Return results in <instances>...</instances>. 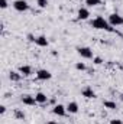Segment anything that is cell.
Here are the masks:
<instances>
[{
  "label": "cell",
  "instance_id": "25",
  "mask_svg": "<svg viewBox=\"0 0 123 124\" xmlns=\"http://www.w3.org/2000/svg\"><path fill=\"white\" fill-rule=\"evenodd\" d=\"M46 124H58V123H57V121H48Z\"/></svg>",
  "mask_w": 123,
  "mask_h": 124
},
{
  "label": "cell",
  "instance_id": "13",
  "mask_svg": "<svg viewBox=\"0 0 123 124\" xmlns=\"http://www.w3.org/2000/svg\"><path fill=\"white\" fill-rule=\"evenodd\" d=\"M35 100H36L38 104H46L48 102V97H46V94H44V93L35 94Z\"/></svg>",
  "mask_w": 123,
  "mask_h": 124
},
{
  "label": "cell",
  "instance_id": "22",
  "mask_svg": "<svg viewBox=\"0 0 123 124\" xmlns=\"http://www.w3.org/2000/svg\"><path fill=\"white\" fill-rule=\"evenodd\" d=\"M26 38H28V40H29V42H33V43H35V40H36V38H35L32 33H28V36H26Z\"/></svg>",
  "mask_w": 123,
  "mask_h": 124
},
{
  "label": "cell",
  "instance_id": "2",
  "mask_svg": "<svg viewBox=\"0 0 123 124\" xmlns=\"http://www.w3.org/2000/svg\"><path fill=\"white\" fill-rule=\"evenodd\" d=\"M12 6H13V9L18 10V12H28V10L31 9L29 3H28L26 0H15Z\"/></svg>",
  "mask_w": 123,
  "mask_h": 124
},
{
  "label": "cell",
  "instance_id": "17",
  "mask_svg": "<svg viewBox=\"0 0 123 124\" xmlns=\"http://www.w3.org/2000/svg\"><path fill=\"white\" fill-rule=\"evenodd\" d=\"M86 4H87L88 7H94V6L101 4V0H86Z\"/></svg>",
  "mask_w": 123,
  "mask_h": 124
},
{
  "label": "cell",
  "instance_id": "24",
  "mask_svg": "<svg viewBox=\"0 0 123 124\" xmlns=\"http://www.w3.org/2000/svg\"><path fill=\"white\" fill-rule=\"evenodd\" d=\"M4 113H6V107H4V105H0V114L3 116Z\"/></svg>",
  "mask_w": 123,
  "mask_h": 124
},
{
  "label": "cell",
  "instance_id": "20",
  "mask_svg": "<svg viewBox=\"0 0 123 124\" xmlns=\"http://www.w3.org/2000/svg\"><path fill=\"white\" fill-rule=\"evenodd\" d=\"M93 63H94V65H101V63H103V59H101L100 56H94V58H93Z\"/></svg>",
  "mask_w": 123,
  "mask_h": 124
},
{
  "label": "cell",
  "instance_id": "18",
  "mask_svg": "<svg viewBox=\"0 0 123 124\" xmlns=\"http://www.w3.org/2000/svg\"><path fill=\"white\" fill-rule=\"evenodd\" d=\"M75 69H78V71H86V69H87V65H86L84 62H77V63H75Z\"/></svg>",
  "mask_w": 123,
  "mask_h": 124
},
{
  "label": "cell",
  "instance_id": "19",
  "mask_svg": "<svg viewBox=\"0 0 123 124\" xmlns=\"http://www.w3.org/2000/svg\"><path fill=\"white\" fill-rule=\"evenodd\" d=\"M36 4L41 7V9H45L48 6V0H36Z\"/></svg>",
  "mask_w": 123,
  "mask_h": 124
},
{
  "label": "cell",
  "instance_id": "10",
  "mask_svg": "<svg viewBox=\"0 0 123 124\" xmlns=\"http://www.w3.org/2000/svg\"><path fill=\"white\" fill-rule=\"evenodd\" d=\"M19 72L23 75V77H29L33 74V69H32L31 65H20L19 66Z\"/></svg>",
  "mask_w": 123,
  "mask_h": 124
},
{
  "label": "cell",
  "instance_id": "4",
  "mask_svg": "<svg viewBox=\"0 0 123 124\" xmlns=\"http://www.w3.org/2000/svg\"><path fill=\"white\" fill-rule=\"evenodd\" d=\"M77 52H78V55H80L81 58H84V59H93V58H94L91 48H88V46H80V48H77Z\"/></svg>",
  "mask_w": 123,
  "mask_h": 124
},
{
  "label": "cell",
  "instance_id": "5",
  "mask_svg": "<svg viewBox=\"0 0 123 124\" xmlns=\"http://www.w3.org/2000/svg\"><path fill=\"white\" fill-rule=\"evenodd\" d=\"M36 78L39 81H48L52 78V74L48 71V69H38L36 71Z\"/></svg>",
  "mask_w": 123,
  "mask_h": 124
},
{
  "label": "cell",
  "instance_id": "14",
  "mask_svg": "<svg viewBox=\"0 0 123 124\" xmlns=\"http://www.w3.org/2000/svg\"><path fill=\"white\" fill-rule=\"evenodd\" d=\"M81 95H83V97H86V98H96V93L93 91V88H90V87L83 88Z\"/></svg>",
  "mask_w": 123,
  "mask_h": 124
},
{
  "label": "cell",
  "instance_id": "23",
  "mask_svg": "<svg viewBox=\"0 0 123 124\" xmlns=\"http://www.w3.org/2000/svg\"><path fill=\"white\" fill-rule=\"evenodd\" d=\"M110 124H123V121L119 118H113V120H110Z\"/></svg>",
  "mask_w": 123,
  "mask_h": 124
},
{
  "label": "cell",
  "instance_id": "15",
  "mask_svg": "<svg viewBox=\"0 0 123 124\" xmlns=\"http://www.w3.org/2000/svg\"><path fill=\"white\" fill-rule=\"evenodd\" d=\"M103 105H104V108H109V110H116V108H117L116 102H114V101H110V100H106V101L103 102Z\"/></svg>",
  "mask_w": 123,
  "mask_h": 124
},
{
  "label": "cell",
  "instance_id": "1",
  "mask_svg": "<svg viewBox=\"0 0 123 124\" xmlns=\"http://www.w3.org/2000/svg\"><path fill=\"white\" fill-rule=\"evenodd\" d=\"M90 25H91L93 29H97V31H106V32H110V33L116 32V29L109 23V20L104 19V17H101V16L94 17L91 22H90Z\"/></svg>",
  "mask_w": 123,
  "mask_h": 124
},
{
  "label": "cell",
  "instance_id": "9",
  "mask_svg": "<svg viewBox=\"0 0 123 124\" xmlns=\"http://www.w3.org/2000/svg\"><path fill=\"white\" fill-rule=\"evenodd\" d=\"M35 45H38L39 48H46V46L49 45V40L46 39V36H45V35H41V36H36Z\"/></svg>",
  "mask_w": 123,
  "mask_h": 124
},
{
  "label": "cell",
  "instance_id": "12",
  "mask_svg": "<svg viewBox=\"0 0 123 124\" xmlns=\"http://www.w3.org/2000/svg\"><path fill=\"white\" fill-rule=\"evenodd\" d=\"M22 74L19 72V71H10L9 72V78H10V81H13V82H19L20 79H22Z\"/></svg>",
  "mask_w": 123,
  "mask_h": 124
},
{
  "label": "cell",
  "instance_id": "11",
  "mask_svg": "<svg viewBox=\"0 0 123 124\" xmlns=\"http://www.w3.org/2000/svg\"><path fill=\"white\" fill-rule=\"evenodd\" d=\"M67 113H70V114H77V113H78V104H77L75 101L68 102V104H67Z\"/></svg>",
  "mask_w": 123,
  "mask_h": 124
},
{
  "label": "cell",
  "instance_id": "7",
  "mask_svg": "<svg viewBox=\"0 0 123 124\" xmlns=\"http://www.w3.org/2000/svg\"><path fill=\"white\" fill-rule=\"evenodd\" d=\"M90 17V10L87 7H80L77 12V19L78 20H87Z\"/></svg>",
  "mask_w": 123,
  "mask_h": 124
},
{
  "label": "cell",
  "instance_id": "16",
  "mask_svg": "<svg viewBox=\"0 0 123 124\" xmlns=\"http://www.w3.org/2000/svg\"><path fill=\"white\" fill-rule=\"evenodd\" d=\"M13 114H15V118H16V120H20V121H23V120L26 118V114H25L22 110H15V113H13Z\"/></svg>",
  "mask_w": 123,
  "mask_h": 124
},
{
  "label": "cell",
  "instance_id": "6",
  "mask_svg": "<svg viewBox=\"0 0 123 124\" xmlns=\"http://www.w3.org/2000/svg\"><path fill=\"white\" fill-rule=\"evenodd\" d=\"M52 113H54L55 116H58V117H64V116L67 114V107L62 105V104H55L54 108H52Z\"/></svg>",
  "mask_w": 123,
  "mask_h": 124
},
{
  "label": "cell",
  "instance_id": "26",
  "mask_svg": "<svg viewBox=\"0 0 123 124\" xmlns=\"http://www.w3.org/2000/svg\"><path fill=\"white\" fill-rule=\"evenodd\" d=\"M120 100L123 101V94H120Z\"/></svg>",
  "mask_w": 123,
  "mask_h": 124
},
{
  "label": "cell",
  "instance_id": "3",
  "mask_svg": "<svg viewBox=\"0 0 123 124\" xmlns=\"http://www.w3.org/2000/svg\"><path fill=\"white\" fill-rule=\"evenodd\" d=\"M109 23L113 26V28H117V26H123V16H120L119 13H112L109 16Z\"/></svg>",
  "mask_w": 123,
  "mask_h": 124
},
{
  "label": "cell",
  "instance_id": "8",
  "mask_svg": "<svg viewBox=\"0 0 123 124\" xmlns=\"http://www.w3.org/2000/svg\"><path fill=\"white\" fill-rule=\"evenodd\" d=\"M20 101H22V102H23L25 105H29V107H32V105H35V104H38V102H36V100H35V95L32 97V95H28V94L22 95Z\"/></svg>",
  "mask_w": 123,
  "mask_h": 124
},
{
  "label": "cell",
  "instance_id": "21",
  "mask_svg": "<svg viewBox=\"0 0 123 124\" xmlns=\"http://www.w3.org/2000/svg\"><path fill=\"white\" fill-rule=\"evenodd\" d=\"M7 6H9L7 0H0V7L1 9H7Z\"/></svg>",
  "mask_w": 123,
  "mask_h": 124
}]
</instances>
